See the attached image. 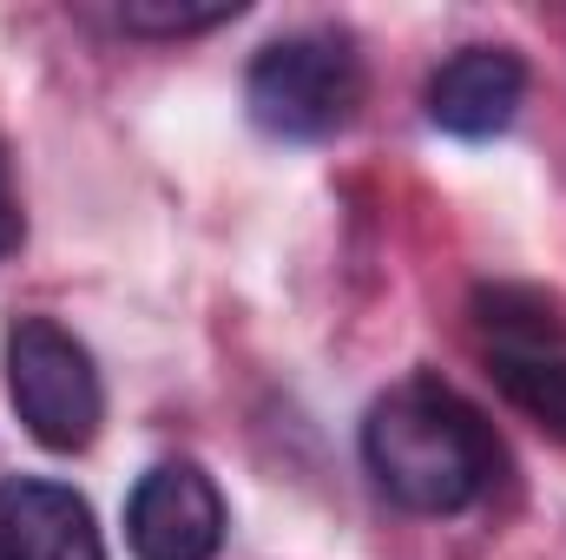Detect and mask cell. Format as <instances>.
Returning a JSON list of instances; mask_svg holds the SVG:
<instances>
[{"instance_id":"2","label":"cell","mask_w":566,"mask_h":560,"mask_svg":"<svg viewBox=\"0 0 566 560\" xmlns=\"http://www.w3.org/2000/svg\"><path fill=\"white\" fill-rule=\"evenodd\" d=\"M363 106V53L336 27H303L271 40L244 73V113L258 133L316 145L343 133Z\"/></svg>"},{"instance_id":"6","label":"cell","mask_w":566,"mask_h":560,"mask_svg":"<svg viewBox=\"0 0 566 560\" xmlns=\"http://www.w3.org/2000/svg\"><path fill=\"white\" fill-rule=\"evenodd\" d=\"M527 100V66L514 46H461L434 66L422 106L428 126H441L448 139H494L514 126Z\"/></svg>"},{"instance_id":"3","label":"cell","mask_w":566,"mask_h":560,"mask_svg":"<svg viewBox=\"0 0 566 560\" xmlns=\"http://www.w3.org/2000/svg\"><path fill=\"white\" fill-rule=\"evenodd\" d=\"M474 330L488 376L501 396L534 416L547 435L566 442V317L547 290L527 283H481L474 290Z\"/></svg>"},{"instance_id":"9","label":"cell","mask_w":566,"mask_h":560,"mask_svg":"<svg viewBox=\"0 0 566 560\" xmlns=\"http://www.w3.org/2000/svg\"><path fill=\"white\" fill-rule=\"evenodd\" d=\"M20 245V198H13V178H7V152H0V258Z\"/></svg>"},{"instance_id":"1","label":"cell","mask_w":566,"mask_h":560,"mask_svg":"<svg viewBox=\"0 0 566 560\" xmlns=\"http://www.w3.org/2000/svg\"><path fill=\"white\" fill-rule=\"evenodd\" d=\"M363 468L409 515H461L501 475V442L481 409L434 376H409L363 416Z\"/></svg>"},{"instance_id":"4","label":"cell","mask_w":566,"mask_h":560,"mask_svg":"<svg viewBox=\"0 0 566 560\" xmlns=\"http://www.w3.org/2000/svg\"><path fill=\"white\" fill-rule=\"evenodd\" d=\"M7 396L27 422V435L53 455H73L99 435L106 390L80 336H66L53 317H13L7 323Z\"/></svg>"},{"instance_id":"8","label":"cell","mask_w":566,"mask_h":560,"mask_svg":"<svg viewBox=\"0 0 566 560\" xmlns=\"http://www.w3.org/2000/svg\"><path fill=\"white\" fill-rule=\"evenodd\" d=\"M238 13H244V0H119V27L139 40L211 33V27H231Z\"/></svg>"},{"instance_id":"10","label":"cell","mask_w":566,"mask_h":560,"mask_svg":"<svg viewBox=\"0 0 566 560\" xmlns=\"http://www.w3.org/2000/svg\"><path fill=\"white\" fill-rule=\"evenodd\" d=\"M0 560H13V554H7V541H0Z\"/></svg>"},{"instance_id":"7","label":"cell","mask_w":566,"mask_h":560,"mask_svg":"<svg viewBox=\"0 0 566 560\" xmlns=\"http://www.w3.org/2000/svg\"><path fill=\"white\" fill-rule=\"evenodd\" d=\"M0 541L13 560H106L93 508L73 488L33 475H13L0 488Z\"/></svg>"},{"instance_id":"5","label":"cell","mask_w":566,"mask_h":560,"mask_svg":"<svg viewBox=\"0 0 566 560\" xmlns=\"http://www.w3.org/2000/svg\"><path fill=\"white\" fill-rule=\"evenodd\" d=\"M126 548L133 560H218L224 548V495L198 462L145 468L126 501Z\"/></svg>"}]
</instances>
